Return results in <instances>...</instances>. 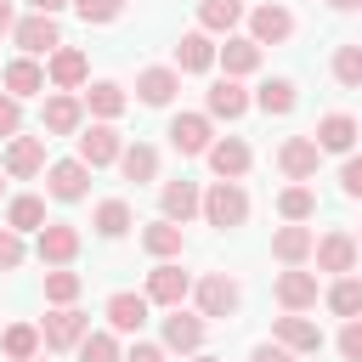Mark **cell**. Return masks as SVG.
Returning a JSON list of instances; mask_svg holds the SVG:
<instances>
[{
	"mask_svg": "<svg viewBox=\"0 0 362 362\" xmlns=\"http://www.w3.org/2000/svg\"><path fill=\"white\" fill-rule=\"evenodd\" d=\"M192 300H198V317H204V322H226V317H238L243 288H238V277L209 272V277H198V283H192Z\"/></svg>",
	"mask_w": 362,
	"mask_h": 362,
	"instance_id": "obj_1",
	"label": "cell"
},
{
	"mask_svg": "<svg viewBox=\"0 0 362 362\" xmlns=\"http://www.w3.org/2000/svg\"><path fill=\"white\" fill-rule=\"evenodd\" d=\"M198 215L209 221V226H243L249 221V192L238 187V181H215L209 192H204V204H198Z\"/></svg>",
	"mask_w": 362,
	"mask_h": 362,
	"instance_id": "obj_2",
	"label": "cell"
},
{
	"mask_svg": "<svg viewBox=\"0 0 362 362\" xmlns=\"http://www.w3.org/2000/svg\"><path fill=\"white\" fill-rule=\"evenodd\" d=\"M85 334H90V317H85L79 305H57V311L40 322V339H45V351H74Z\"/></svg>",
	"mask_w": 362,
	"mask_h": 362,
	"instance_id": "obj_3",
	"label": "cell"
},
{
	"mask_svg": "<svg viewBox=\"0 0 362 362\" xmlns=\"http://www.w3.org/2000/svg\"><path fill=\"white\" fill-rule=\"evenodd\" d=\"M311 255H317V272L351 277V272H356V255H362V249H356V232H339V226H334V232H322V238H317V249H311Z\"/></svg>",
	"mask_w": 362,
	"mask_h": 362,
	"instance_id": "obj_4",
	"label": "cell"
},
{
	"mask_svg": "<svg viewBox=\"0 0 362 362\" xmlns=\"http://www.w3.org/2000/svg\"><path fill=\"white\" fill-rule=\"evenodd\" d=\"M272 339H277L283 351H294V356H317V351H322V328H317L311 317H300V311H283V317L272 322Z\"/></svg>",
	"mask_w": 362,
	"mask_h": 362,
	"instance_id": "obj_5",
	"label": "cell"
},
{
	"mask_svg": "<svg viewBox=\"0 0 362 362\" xmlns=\"http://www.w3.org/2000/svg\"><path fill=\"white\" fill-rule=\"evenodd\" d=\"M11 40L23 45V57H51V51L62 45V28H57V17H40V11H28V17H17Z\"/></svg>",
	"mask_w": 362,
	"mask_h": 362,
	"instance_id": "obj_6",
	"label": "cell"
},
{
	"mask_svg": "<svg viewBox=\"0 0 362 362\" xmlns=\"http://www.w3.org/2000/svg\"><path fill=\"white\" fill-rule=\"evenodd\" d=\"M209 141H215V124H209V113H175V119H170V147H175L181 158H198V153H209Z\"/></svg>",
	"mask_w": 362,
	"mask_h": 362,
	"instance_id": "obj_7",
	"label": "cell"
},
{
	"mask_svg": "<svg viewBox=\"0 0 362 362\" xmlns=\"http://www.w3.org/2000/svg\"><path fill=\"white\" fill-rule=\"evenodd\" d=\"M79 124H85V102H79L74 90L45 96V107H40V130H45V136H74Z\"/></svg>",
	"mask_w": 362,
	"mask_h": 362,
	"instance_id": "obj_8",
	"label": "cell"
},
{
	"mask_svg": "<svg viewBox=\"0 0 362 362\" xmlns=\"http://www.w3.org/2000/svg\"><path fill=\"white\" fill-rule=\"evenodd\" d=\"M204 158H209V170H215L221 181H238V175H249V164H255V153H249L243 136H215Z\"/></svg>",
	"mask_w": 362,
	"mask_h": 362,
	"instance_id": "obj_9",
	"label": "cell"
},
{
	"mask_svg": "<svg viewBox=\"0 0 362 362\" xmlns=\"http://www.w3.org/2000/svg\"><path fill=\"white\" fill-rule=\"evenodd\" d=\"M45 192H51L57 204H79V198L90 192V170H85L79 158H57V164L45 170Z\"/></svg>",
	"mask_w": 362,
	"mask_h": 362,
	"instance_id": "obj_10",
	"label": "cell"
},
{
	"mask_svg": "<svg viewBox=\"0 0 362 362\" xmlns=\"http://www.w3.org/2000/svg\"><path fill=\"white\" fill-rule=\"evenodd\" d=\"M34 255H40L45 266H68V260L79 255V226H68V221H45L40 238H34Z\"/></svg>",
	"mask_w": 362,
	"mask_h": 362,
	"instance_id": "obj_11",
	"label": "cell"
},
{
	"mask_svg": "<svg viewBox=\"0 0 362 362\" xmlns=\"http://www.w3.org/2000/svg\"><path fill=\"white\" fill-rule=\"evenodd\" d=\"M187 294H192V277H187L175 260H164V266L147 272V305H170V311H175Z\"/></svg>",
	"mask_w": 362,
	"mask_h": 362,
	"instance_id": "obj_12",
	"label": "cell"
},
{
	"mask_svg": "<svg viewBox=\"0 0 362 362\" xmlns=\"http://www.w3.org/2000/svg\"><path fill=\"white\" fill-rule=\"evenodd\" d=\"M288 34H294V17H288V6L266 0V6H255V11H249V40H255V45H283Z\"/></svg>",
	"mask_w": 362,
	"mask_h": 362,
	"instance_id": "obj_13",
	"label": "cell"
},
{
	"mask_svg": "<svg viewBox=\"0 0 362 362\" xmlns=\"http://www.w3.org/2000/svg\"><path fill=\"white\" fill-rule=\"evenodd\" d=\"M119 153H124V141H119V130L113 124H90L85 136H79V164L85 170H102V164H119Z\"/></svg>",
	"mask_w": 362,
	"mask_h": 362,
	"instance_id": "obj_14",
	"label": "cell"
},
{
	"mask_svg": "<svg viewBox=\"0 0 362 362\" xmlns=\"http://www.w3.org/2000/svg\"><path fill=\"white\" fill-rule=\"evenodd\" d=\"M0 164H6V175H11V181H28V175H40V170H45V136H11Z\"/></svg>",
	"mask_w": 362,
	"mask_h": 362,
	"instance_id": "obj_15",
	"label": "cell"
},
{
	"mask_svg": "<svg viewBox=\"0 0 362 362\" xmlns=\"http://www.w3.org/2000/svg\"><path fill=\"white\" fill-rule=\"evenodd\" d=\"M272 294H277V305H283V311H311V305H317V272L288 266V272H277Z\"/></svg>",
	"mask_w": 362,
	"mask_h": 362,
	"instance_id": "obj_16",
	"label": "cell"
},
{
	"mask_svg": "<svg viewBox=\"0 0 362 362\" xmlns=\"http://www.w3.org/2000/svg\"><path fill=\"white\" fill-rule=\"evenodd\" d=\"M45 79H51L57 90H79V85L90 79V62H85V51H74V45H57V51L45 57Z\"/></svg>",
	"mask_w": 362,
	"mask_h": 362,
	"instance_id": "obj_17",
	"label": "cell"
},
{
	"mask_svg": "<svg viewBox=\"0 0 362 362\" xmlns=\"http://www.w3.org/2000/svg\"><path fill=\"white\" fill-rule=\"evenodd\" d=\"M317 164H322V153H317V141H311V136H288V141L277 147V170H283L288 181H311V175H317Z\"/></svg>",
	"mask_w": 362,
	"mask_h": 362,
	"instance_id": "obj_18",
	"label": "cell"
},
{
	"mask_svg": "<svg viewBox=\"0 0 362 362\" xmlns=\"http://www.w3.org/2000/svg\"><path fill=\"white\" fill-rule=\"evenodd\" d=\"M209 68H215V40L204 28L181 34L175 40V74H209Z\"/></svg>",
	"mask_w": 362,
	"mask_h": 362,
	"instance_id": "obj_19",
	"label": "cell"
},
{
	"mask_svg": "<svg viewBox=\"0 0 362 362\" xmlns=\"http://www.w3.org/2000/svg\"><path fill=\"white\" fill-rule=\"evenodd\" d=\"M215 62L226 68V79H243V74L260 68V45L249 34H226V45H215Z\"/></svg>",
	"mask_w": 362,
	"mask_h": 362,
	"instance_id": "obj_20",
	"label": "cell"
},
{
	"mask_svg": "<svg viewBox=\"0 0 362 362\" xmlns=\"http://www.w3.org/2000/svg\"><path fill=\"white\" fill-rule=\"evenodd\" d=\"M356 136H362V130H356V119H351V113H322L311 141H317V153H351V147H356Z\"/></svg>",
	"mask_w": 362,
	"mask_h": 362,
	"instance_id": "obj_21",
	"label": "cell"
},
{
	"mask_svg": "<svg viewBox=\"0 0 362 362\" xmlns=\"http://www.w3.org/2000/svg\"><path fill=\"white\" fill-rule=\"evenodd\" d=\"M204 345V317H192V311H170L164 317V351H181V356H192Z\"/></svg>",
	"mask_w": 362,
	"mask_h": 362,
	"instance_id": "obj_22",
	"label": "cell"
},
{
	"mask_svg": "<svg viewBox=\"0 0 362 362\" xmlns=\"http://www.w3.org/2000/svg\"><path fill=\"white\" fill-rule=\"evenodd\" d=\"M175 90H181V74H175V68H141V74H136V96H141L147 107H170Z\"/></svg>",
	"mask_w": 362,
	"mask_h": 362,
	"instance_id": "obj_23",
	"label": "cell"
},
{
	"mask_svg": "<svg viewBox=\"0 0 362 362\" xmlns=\"http://www.w3.org/2000/svg\"><path fill=\"white\" fill-rule=\"evenodd\" d=\"M311 249H317L311 226H294V221H288V226H277V232H272V255H277L283 266H305V260H311Z\"/></svg>",
	"mask_w": 362,
	"mask_h": 362,
	"instance_id": "obj_24",
	"label": "cell"
},
{
	"mask_svg": "<svg viewBox=\"0 0 362 362\" xmlns=\"http://www.w3.org/2000/svg\"><path fill=\"white\" fill-rule=\"evenodd\" d=\"M147 294H130V288H119V294H107V322L119 328V334H141V322H147Z\"/></svg>",
	"mask_w": 362,
	"mask_h": 362,
	"instance_id": "obj_25",
	"label": "cell"
},
{
	"mask_svg": "<svg viewBox=\"0 0 362 362\" xmlns=\"http://www.w3.org/2000/svg\"><path fill=\"white\" fill-rule=\"evenodd\" d=\"M0 85H6V96H40L45 90V68L34 62V57H17V62H6V74H0Z\"/></svg>",
	"mask_w": 362,
	"mask_h": 362,
	"instance_id": "obj_26",
	"label": "cell"
},
{
	"mask_svg": "<svg viewBox=\"0 0 362 362\" xmlns=\"http://www.w3.org/2000/svg\"><path fill=\"white\" fill-rule=\"evenodd\" d=\"M204 113H209V119H243V113H249V90H243L238 79H221V85H209V96H204Z\"/></svg>",
	"mask_w": 362,
	"mask_h": 362,
	"instance_id": "obj_27",
	"label": "cell"
},
{
	"mask_svg": "<svg viewBox=\"0 0 362 362\" xmlns=\"http://www.w3.org/2000/svg\"><path fill=\"white\" fill-rule=\"evenodd\" d=\"M158 204H164V221H175V226H187V221L198 215V204H204V192H198L192 181H164V192H158Z\"/></svg>",
	"mask_w": 362,
	"mask_h": 362,
	"instance_id": "obj_28",
	"label": "cell"
},
{
	"mask_svg": "<svg viewBox=\"0 0 362 362\" xmlns=\"http://www.w3.org/2000/svg\"><path fill=\"white\" fill-rule=\"evenodd\" d=\"M141 249H147V255H158V260H175V255L187 249V232H181L175 221H164V215H158L153 226H141Z\"/></svg>",
	"mask_w": 362,
	"mask_h": 362,
	"instance_id": "obj_29",
	"label": "cell"
},
{
	"mask_svg": "<svg viewBox=\"0 0 362 362\" xmlns=\"http://www.w3.org/2000/svg\"><path fill=\"white\" fill-rule=\"evenodd\" d=\"M243 23V0H198V28L204 34H232Z\"/></svg>",
	"mask_w": 362,
	"mask_h": 362,
	"instance_id": "obj_30",
	"label": "cell"
},
{
	"mask_svg": "<svg viewBox=\"0 0 362 362\" xmlns=\"http://www.w3.org/2000/svg\"><path fill=\"white\" fill-rule=\"evenodd\" d=\"M119 170H124V181H153L158 175V147H147V141H130L124 153H119Z\"/></svg>",
	"mask_w": 362,
	"mask_h": 362,
	"instance_id": "obj_31",
	"label": "cell"
},
{
	"mask_svg": "<svg viewBox=\"0 0 362 362\" xmlns=\"http://www.w3.org/2000/svg\"><path fill=\"white\" fill-rule=\"evenodd\" d=\"M277 215H283V221H294V226H305V221L317 215V192H311L305 181L283 187V192H277Z\"/></svg>",
	"mask_w": 362,
	"mask_h": 362,
	"instance_id": "obj_32",
	"label": "cell"
},
{
	"mask_svg": "<svg viewBox=\"0 0 362 362\" xmlns=\"http://www.w3.org/2000/svg\"><path fill=\"white\" fill-rule=\"evenodd\" d=\"M294 79H266L260 90H255V107L260 113H272V119H283V113H294Z\"/></svg>",
	"mask_w": 362,
	"mask_h": 362,
	"instance_id": "obj_33",
	"label": "cell"
},
{
	"mask_svg": "<svg viewBox=\"0 0 362 362\" xmlns=\"http://www.w3.org/2000/svg\"><path fill=\"white\" fill-rule=\"evenodd\" d=\"M85 107H90V113H96L102 124H113V119L124 113V90H119L113 79H96V85L85 90Z\"/></svg>",
	"mask_w": 362,
	"mask_h": 362,
	"instance_id": "obj_34",
	"label": "cell"
},
{
	"mask_svg": "<svg viewBox=\"0 0 362 362\" xmlns=\"http://www.w3.org/2000/svg\"><path fill=\"white\" fill-rule=\"evenodd\" d=\"M6 226H11L17 238H23V232H40V226H45V198H28V192L11 198V204H6Z\"/></svg>",
	"mask_w": 362,
	"mask_h": 362,
	"instance_id": "obj_35",
	"label": "cell"
},
{
	"mask_svg": "<svg viewBox=\"0 0 362 362\" xmlns=\"http://www.w3.org/2000/svg\"><path fill=\"white\" fill-rule=\"evenodd\" d=\"M0 351H6L11 362H34V356H40V328H34V322H11V328L0 334Z\"/></svg>",
	"mask_w": 362,
	"mask_h": 362,
	"instance_id": "obj_36",
	"label": "cell"
},
{
	"mask_svg": "<svg viewBox=\"0 0 362 362\" xmlns=\"http://www.w3.org/2000/svg\"><path fill=\"white\" fill-rule=\"evenodd\" d=\"M322 300H328V311H334V317H345V322H351V317H362V277H334V288H328Z\"/></svg>",
	"mask_w": 362,
	"mask_h": 362,
	"instance_id": "obj_37",
	"label": "cell"
},
{
	"mask_svg": "<svg viewBox=\"0 0 362 362\" xmlns=\"http://www.w3.org/2000/svg\"><path fill=\"white\" fill-rule=\"evenodd\" d=\"M90 226H96L102 238H124V232H130V204H124V198H102L96 215H90Z\"/></svg>",
	"mask_w": 362,
	"mask_h": 362,
	"instance_id": "obj_38",
	"label": "cell"
},
{
	"mask_svg": "<svg viewBox=\"0 0 362 362\" xmlns=\"http://www.w3.org/2000/svg\"><path fill=\"white\" fill-rule=\"evenodd\" d=\"M45 300H51V305H74V300H79V272L51 266V272H45Z\"/></svg>",
	"mask_w": 362,
	"mask_h": 362,
	"instance_id": "obj_39",
	"label": "cell"
},
{
	"mask_svg": "<svg viewBox=\"0 0 362 362\" xmlns=\"http://www.w3.org/2000/svg\"><path fill=\"white\" fill-rule=\"evenodd\" d=\"M334 79L345 90H362V45H339L334 51Z\"/></svg>",
	"mask_w": 362,
	"mask_h": 362,
	"instance_id": "obj_40",
	"label": "cell"
},
{
	"mask_svg": "<svg viewBox=\"0 0 362 362\" xmlns=\"http://www.w3.org/2000/svg\"><path fill=\"white\" fill-rule=\"evenodd\" d=\"M79 362H124V356H119V339L113 334H85L79 339Z\"/></svg>",
	"mask_w": 362,
	"mask_h": 362,
	"instance_id": "obj_41",
	"label": "cell"
},
{
	"mask_svg": "<svg viewBox=\"0 0 362 362\" xmlns=\"http://www.w3.org/2000/svg\"><path fill=\"white\" fill-rule=\"evenodd\" d=\"M74 11H79L85 23H113V17L124 11V0H74Z\"/></svg>",
	"mask_w": 362,
	"mask_h": 362,
	"instance_id": "obj_42",
	"label": "cell"
},
{
	"mask_svg": "<svg viewBox=\"0 0 362 362\" xmlns=\"http://www.w3.org/2000/svg\"><path fill=\"white\" fill-rule=\"evenodd\" d=\"M17 130H23V102H17V96H6V90H0V141H11V136H17Z\"/></svg>",
	"mask_w": 362,
	"mask_h": 362,
	"instance_id": "obj_43",
	"label": "cell"
},
{
	"mask_svg": "<svg viewBox=\"0 0 362 362\" xmlns=\"http://www.w3.org/2000/svg\"><path fill=\"white\" fill-rule=\"evenodd\" d=\"M23 266V238L11 226H0V272H17Z\"/></svg>",
	"mask_w": 362,
	"mask_h": 362,
	"instance_id": "obj_44",
	"label": "cell"
},
{
	"mask_svg": "<svg viewBox=\"0 0 362 362\" xmlns=\"http://www.w3.org/2000/svg\"><path fill=\"white\" fill-rule=\"evenodd\" d=\"M339 356H345V362H362V317H351V322L339 328Z\"/></svg>",
	"mask_w": 362,
	"mask_h": 362,
	"instance_id": "obj_45",
	"label": "cell"
},
{
	"mask_svg": "<svg viewBox=\"0 0 362 362\" xmlns=\"http://www.w3.org/2000/svg\"><path fill=\"white\" fill-rule=\"evenodd\" d=\"M339 187H345V198H362V153H351L339 164Z\"/></svg>",
	"mask_w": 362,
	"mask_h": 362,
	"instance_id": "obj_46",
	"label": "cell"
},
{
	"mask_svg": "<svg viewBox=\"0 0 362 362\" xmlns=\"http://www.w3.org/2000/svg\"><path fill=\"white\" fill-rule=\"evenodd\" d=\"M124 362H164V345H147V339H136V345L124 351Z\"/></svg>",
	"mask_w": 362,
	"mask_h": 362,
	"instance_id": "obj_47",
	"label": "cell"
},
{
	"mask_svg": "<svg viewBox=\"0 0 362 362\" xmlns=\"http://www.w3.org/2000/svg\"><path fill=\"white\" fill-rule=\"evenodd\" d=\"M249 362H294V351H283V345L272 339V345H255V351H249Z\"/></svg>",
	"mask_w": 362,
	"mask_h": 362,
	"instance_id": "obj_48",
	"label": "cell"
},
{
	"mask_svg": "<svg viewBox=\"0 0 362 362\" xmlns=\"http://www.w3.org/2000/svg\"><path fill=\"white\" fill-rule=\"evenodd\" d=\"M68 0H28V11H40V17H57Z\"/></svg>",
	"mask_w": 362,
	"mask_h": 362,
	"instance_id": "obj_49",
	"label": "cell"
},
{
	"mask_svg": "<svg viewBox=\"0 0 362 362\" xmlns=\"http://www.w3.org/2000/svg\"><path fill=\"white\" fill-rule=\"evenodd\" d=\"M17 28V11H11V0H0V34H11Z\"/></svg>",
	"mask_w": 362,
	"mask_h": 362,
	"instance_id": "obj_50",
	"label": "cell"
},
{
	"mask_svg": "<svg viewBox=\"0 0 362 362\" xmlns=\"http://www.w3.org/2000/svg\"><path fill=\"white\" fill-rule=\"evenodd\" d=\"M328 6H334V11H356L362 0H328Z\"/></svg>",
	"mask_w": 362,
	"mask_h": 362,
	"instance_id": "obj_51",
	"label": "cell"
},
{
	"mask_svg": "<svg viewBox=\"0 0 362 362\" xmlns=\"http://www.w3.org/2000/svg\"><path fill=\"white\" fill-rule=\"evenodd\" d=\"M192 362H221V356H204V351H192Z\"/></svg>",
	"mask_w": 362,
	"mask_h": 362,
	"instance_id": "obj_52",
	"label": "cell"
},
{
	"mask_svg": "<svg viewBox=\"0 0 362 362\" xmlns=\"http://www.w3.org/2000/svg\"><path fill=\"white\" fill-rule=\"evenodd\" d=\"M356 249H362V232H356Z\"/></svg>",
	"mask_w": 362,
	"mask_h": 362,
	"instance_id": "obj_53",
	"label": "cell"
},
{
	"mask_svg": "<svg viewBox=\"0 0 362 362\" xmlns=\"http://www.w3.org/2000/svg\"><path fill=\"white\" fill-rule=\"evenodd\" d=\"M34 362H45V356H34Z\"/></svg>",
	"mask_w": 362,
	"mask_h": 362,
	"instance_id": "obj_54",
	"label": "cell"
},
{
	"mask_svg": "<svg viewBox=\"0 0 362 362\" xmlns=\"http://www.w3.org/2000/svg\"><path fill=\"white\" fill-rule=\"evenodd\" d=\"M0 187H6V181H0Z\"/></svg>",
	"mask_w": 362,
	"mask_h": 362,
	"instance_id": "obj_55",
	"label": "cell"
}]
</instances>
